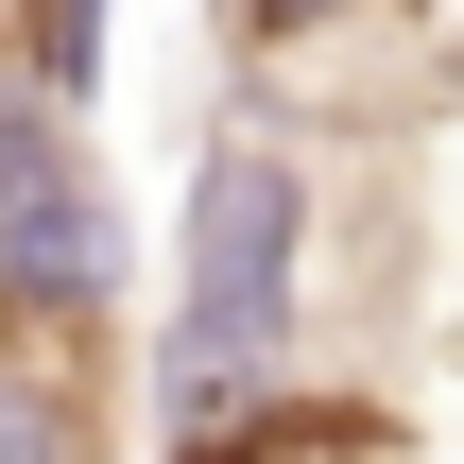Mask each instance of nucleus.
Returning <instances> with one entry per match:
<instances>
[{"mask_svg": "<svg viewBox=\"0 0 464 464\" xmlns=\"http://www.w3.org/2000/svg\"><path fill=\"white\" fill-rule=\"evenodd\" d=\"M0 17H34V0H0Z\"/></svg>", "mask_w": 464, "mask_h": 464, "instance_id": "obj_7", "label": "nucleus"}, {"mask_svg": "<svg viewBox=\"0 0 464 464\" xmlns=\"http://www.w3.org/2000/svg\"><path fill=\"white\" fill-rule=\"evenodd\" d=\"M189 464H396L379 448V413H327V396H241V413H207Z\"/></svg>", "mask_w": 464, "mask_h": 464, "instance_id": "obj_3", "label": "nucleus"}, {"mask_svg": "<svg viewBox=\"0 0 464 464\" xmlns=\"http://www.w3.org/2000/svg\"><path fill=\"white\" fill-rule=\"evenodd\" d=\"M0 258H17V293H86L103 276V172L69 155L52 86H0Z\"/></svg>", "mask_w": 464, "mask_h": 464, "instance_id": "obj_2", "label": "nucleus"}, {"mask_svg": "<svg viewBox=\"0 0 464 464\" xmlns=\"http://www.w3.org/2000/svg\"><path fill=\"white\" fill-rule=\"evenodd\" d=\"M258 34H327V17H362V0H241Z\"/></svg>", "mask_w": 464, "mask_h": 464, "instance_id": "obj_6", "label": "nucleus"}, {"mask_svg": "<svg viewBox=\"0 0 464 464\" xmlns=\"http://www.w3.org/2000/svg\"><path fill=\"white\" fill-rule=\"evenodd\" d=\"M34 86H52V103L103 86V0H34Z\"/></svg>", "mask_w": 464, "mask_h": 464, "instance_id": "obj_4", "label": "nucleus"}, {"mask_svg": "<svg viewBox=\"0 0 464 464\" xmlns=\"http://www.w3.org/2000/svg\"><path fill=\"white\" fill-rule=\"evenodd\" d=\"M293 258H310V189L276 138H207L189 172V293H172V379L189 413H241L293 344Z\"/></svg>", "mask_w": 464, "mask_h": 464, "instance_id": "obj_1", "label": "nucleus"}, {"mask_svg": "<svg viewBox=\"0 0 464 464\" xmlns=\"http://www.w3.org/2000/svg\"><path fill=\"white\" fill-rule=\"evenodd\" d=\"M0 464H86V413L52 379H0Z\"/></svg>", "mask_w": 464, "mask_h": 464, "instance_id": "obj_5", "label": "nucleus"}]
</instances>
